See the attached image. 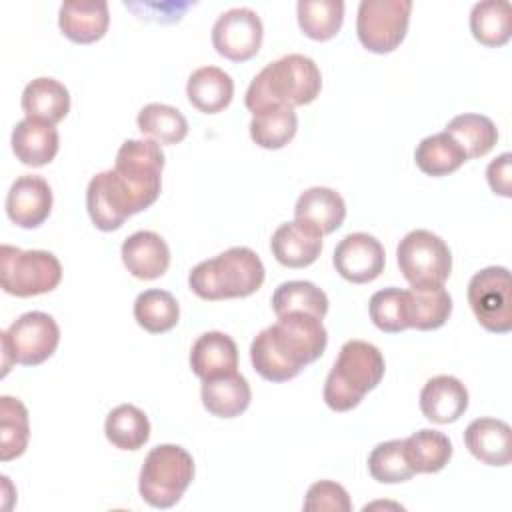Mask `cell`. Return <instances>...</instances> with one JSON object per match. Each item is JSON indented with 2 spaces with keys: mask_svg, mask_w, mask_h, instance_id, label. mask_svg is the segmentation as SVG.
Here are the masks:
<instances>
[{
  "mask_svg": "<svg viewBox=\"0 0 512 512\" xmlns=\"http://www.w3.org/2000/svg\"><path fill=\"white\" fill-rule=\"evenodd\" d=\"M328 344L320 318L304 312L278 316V322L260 330L250 344L254 370L268 382H286L316 362Z\"/></svg>",
  "mask_w": 512,
  "mask_h": 512,
  "instance_id": "cell-1",
  "label": "cell"
},
{
  "mask_svg": "<svg viewBox=\"0 0 512 512\" xmlns=\"http://www.w3.org/2000/svg\"><path fill=\"white\" fill-rule=\"evenodd\" d=\"M322 88L318 64L304 54H286L266 64L250 82L244 104L252 114L280 108L304 106L316 100Z\"/></svg>",
  "mask_w": 512,
  "mask_h": 512,
  "instance_id": "cell-2",
  "label": "cell"
},
{
  "mask_svg": "<svg viewBox=\"0 0 512 512\" xmlns=\"http://www.w3.org/2000/svg\"><path fill=\"white\" fill-rule=\"evenodd\" d=\"M264 274V264L254 250L234 246L196 264L188 274V286L202 300L244 298L262 286Z\"/></svg>",
  "mask_w": 512,
  "mask_h": 512,
  "instance_id": "cell-3",
  "label": "cell"
},
{
  "mask_svg": "<svg viewBox=\"0 0 512 512\" xmlns=\"http://www.w3.org/2000/svg\"><path fill=\"white\" fill-rule=\"evenodd\" d=\"M386 370L382 352L366 340H348L324 382V402L334 412L356 408L374 390Z\"/></svg>",
  "mask_w": 512,
  "mask_h": 512,
  "instance_id": "cell-4",
  "label": "cell"
},
{
  "mask_svg": "<svg viewBox=\"0 0 512 512\" xmlns=\"http://www.w3.org/2000/svg\"><path fill=\"white\" fill-rule=\"evenodd\" d=\"M194 478V460L178 444L152 448L140 468L138 490L144 502L154 508H172L184 496Z\"/></svg>",
  "mask_w": 512,
  "mask_h": 512,
  "instance_id": "cell-5",
  "label": "cell"
},
{
  "mask_svg": "<svg viewBox=\"0 0 512 512\" xmlns=\"http://www.w3.org/2000/svg\"><path fill=\"white\" fill-rule=\"evenodd\" d=\"M0 340L2 376H6L14 362L38 366L48 360L60 342V328L50 314L32 310L18 316L6 330H2Z\"/></svg>",
  "mask_w": 512,
  "mask_h": 512,
  "instance_id": "cell-6",
  "label": "cell"
},
{
  "mask_svg": "<svg viewBox=\"0 0 512 512\" xmlns=\"http://www.w3.org/2000/svg\"><path fill=\"white\" fill-rule=\"evenodd\" d=\"M62 280L60 260L48 250H20L4 244L0 248V282L4 292L28 298L52 292Z\"/></svg>",
  "mask_w": 512,
  "mask_h": 512,
  "instance_id": "cell-7",
  "label": "cell"
},
{
  "mask_svg": "<svg viewBox=\"0 0 512 512\" xmlns=\"http://www.w3.org/2000/svg\"><path fill=\"white\" fill-rule=\"evenodd\" d=\"M402 276L412 288L444 286L452 272V252L434 232L418 228L408 232L396 248Z\"/></svg>",
  "mask_w": 512,
  "mask_h": 512,
  "instance_id": "cell-8",
  "label": "cell"
},
{
  "mask_svg": "<svg viewBox=\"0 0 512 512\" xmlns=\"http://www.w3.org/2000/svg\"><path fill=\"white\" fill-rule=\"evenodd\" d=\"M164 152L158 142L150 138H134L122 142L116 152L114 172L130 190L138 212L152 206L162 188Z\"/></svg>",
  "mask_w": 512,
  "mask_h": 512,
  "instance_id": "cell-9",
  "label": "cell"
},
{
  "mask_svg": "<svg viewBox=\"0 0 512 512\" xmlns=\"http://www.w3.org/2000/svg\"><path fill=\"white\" fill-rule=\"evenodd\" d=\"M410 12V0H362L356 16L360 44L376 54L392 52L406 36Z\"/></svg>",
  "mask_w": 512,
  "mask_h": 512,
  "instance_id": "cell-10",
  "label": "cell"
},
{
  "mask_svg": "<svg viewBox=\"0 0 512 512\" xmlns=\"http://www.w3.org/2000/svg\"><path fill=\"white\" fill-rule=\"evenodd\" d=\"M510 272L504 266H488L468 282V304L476 320L490 332L506 334L512 330Z\"/></svg>",
  "mask_w": 512,
  "mask_h": 512,
  "instance_id": "cell-11",
  "label": "cell"
},
{
  "mask_svg": "<svg viewBox=\"0 0 512 512\" xmlns=\"http://www.w3.org/2000/svg\"><path fill=\"white\" fill-rule=\"evenodd\" d=\"M264 26L260 16L246 6L222 12L212 26V44L216 52L232 62H244L258 54Z\"/></svg>",
  "mask_w": 512,
  "mask_h": 512,
  "instance_id": "cell-12",
  "label": "cell"
},
{
  "mask_svg": "<svg viewBox=\"0 0 512 512\" xmlns=\"http://www.w3.org/2000/svg\"><path fill=\"white\" fill-rule=\"evenodd\" d=\"M86 208L92 224L102 232L120 228L132 214L138 212L130 190L114 168L92 176L86 188Z\"/></svg>",
  "mask_w": 512,
  "mask_h": 512,
  "instance_id": "cell-13",
  "label": "cell"
},
{
  "mask_svg": "<svg viewBox=\"0 0 512 512\" xmlns=\"http://www.w3.org/2000/svg\"><path fill=\"white\" fill-rule=\"evenodd\" d=\"M336 272L354 284L376 280L386 264V252L378 238L366 232L346 234L334 248L332 256Z\"/></svg>",
  "mask_w": 512,
  "mask_h": 512,
  "instance_id": "cell-14",
  "label": "cell"
},
{
  "mask_svg": "<svg viewBox=\"0 0 512 512\" xmlns=\"http://www.w3.org/2000/svg\"><path fill=\"white\" fill-rule=\"evenodd\" d=\"M52 210V190L42 176H18L6 194V214L20 228H38Z\"/></svg>",
  "mask_w": 512,
  "mask_h": 512,
  "instance_id": "cell-15",
  "label": "cell"
},
{
  "mask_svg": "<svg viewBox=\"0 0 512 512\" xmlns=\"http://www.w3.org/2000/svg\"><path fill=\"white\" fill-rule=\"evenodd\" d=\"M274 258L286 268H304L322 252V234L302 220L280 224L270 240Z\"/></svg>",
  "mask_w": 512,
  "mask_h": 512,
  "instance_id": "cell-16",
  "label": "cell"
},
{
  "mask_svg": "<svg viewBox=\"0 0 512 512\" xmlns=\"http://www.w3.org/2000/svg\"><path fill=\"white\" fill-rule=\"evenodd\" d=\"M110 24L106 0H66L58 10V26L62 34L76 44L100 40Z\"/></svg>",
  "mask_w": 512,
  "mask_h": 512,
  "instance_id": "cell-17",
  "label": "cell"
},
{
  "mask_svg": "<svg viewBox=\"0 0 512 512\" xmlns=\"http://www.w3.org/2000/svg\"><path fill=\"white\" fill-rule=\"evenodd\" d=\"M122 262L134 278H160L170 264V248L166 240L152 230H138L122 242Z\"/></svg>",
  "mask_w": 512,
  "mask_h": 512,
  "instance_id": "cell-18",
  "label": "cell"
},
{
  "mask_svg": "<svg viewBox=\"0 0 512 512\" xmlns=\"http://www.w3.org/2000/svg\"><path fill=\"white\" fill-rule=\"evenodd\" d=\"M468 408L466 386L450 374L430 378L420 390V410L436 424L456 422Z\"/></svg>",
  "mask_w": 512,
  "mask_h": 512,
  "instance_id": "cell-19",
  "label": "cell"
},
{
  "mask_svg": "<svg viewBox=\"0 0 512 512\" xmlns=\"http://www.w3.org/2000/svg\"><path fill=\"white\" fill-rule=\"evenodd\" d=\"M464 444L488 466H508L512 460V430L498 418H476L464 430Z\"/></svg>",
  "mask_w": 512,
  "mask_h": 512,
  "instance_id": "cell-20",
  "label": "cell"
},
{
  "mask_svg": "<svg viewBox=\"0 0 512 512\" xmlns=\"http://www.w3.org/2000/svg\"><path fill=\"white\" fill-rule=\"evenodd\" d=\"M190 368L202 380H214L236 372L238 348L236 342L218 330L204 332L196 338L190 350Z\"/></svg>",
  "mask_w": 512,
  "mask_h": 512,
  "instance_id": "cell-21",
  "label": "cell"
},
{
  "mask_svg": "<svg viewBox=\"0 0 512 512\" xmlns=\"http://www.w3.org/2000/svg\"><path fill=\"white\" fill-rule=\"evenodd\" d=\"M58 130L42 120L24 118L12 130V150L26 166H46L58 154Z\"/></svg>",
  "mask_w": 512,
  "mask_h": 512,
  "instance_id": "cell-22",
  "label": "cell"
},
{
  "mask_svg": "<svg viewBox=\"0 0 512 512\" xmlns=\"http://www.w3.org/2000/svg\"><path fill=\"white\" fill-rule=\"evenodd\" d=\"M346 218L344 198L326 186H312L304 190L294 206V220H302L316 228L322 236L332 234Z\"/></svg>",
  "mask_w": 512,
  "mask_h": 512,
  "instance_id": "cell-23",
  "label": "cell"
},
{
  "mask_svg": "<svg viewBox=\"0 0 512 512\" xmlns=\"http://www.w3.org/2000/svg\"><path fill=\"white\" fill-rule=\"evenodd\" d=\"M22 110L26 118L58 124L70 110L68 88L48 76L34 78L22 92Z\"/></svg>",
  "mask_w": 512,
  "mask_h": 512,
  "instance_id": "cell-24",
  "label": "cell"
},
{
  "mask_svg": "<svg viewBox=\"0 0 512 512\" xmlns=\"http://www.w3.org/2000/svg\"><path fill=\"white\" fill-rule=\"evenodd\" d=\"M186 96L196 110L204 114H216L230 104L234 96V82L222 68L202 66L190 74Z\"/></svg>",
  "mask_w": 512,
  "mask_h": 512,
  "instance_id": "cell-25",
  "label": "cell"
},
{
  "mask_svg": "<svg viewBox=\"0 0 512 512\" xmlns=\"http://www.w3.org/2000/svg\"><path fill=\"white\" fill-rule=\"evenodd\" d=\"M202 404L204 408L218 418L240 416L252 400V390L248 380L238 374H226L214 380H202Z\"/></svg>",
  "mask_w": 512,
  "mask_h": 512,
  "instance_id": "cell-26",
  "label": "cell"
},
{
  "mask_svg": "<svg viewBox=\"0 0 512 512\" xmlns=\"http://www.w3.org/2000/svg\"><path fill=\"white\" fill-rule=\"evenodd\" d=\"M452 312V298L444 286L404 290L406 326L416 330L440 328Z\"/></svg>",
  "mask_w": 512,
  "mask_h": 512,
  "instance_id": "cell-27",
  "label": "cell"
},
{
  "mask_svg": "<svg viewBox=\"0 0 512 512\" xmlns=\"http://www.w3.org/2000/svg\"><path fill=\"white\" fill-rule=\"evenodd\" d=\"M404 456L414 474L440 472L452 458V442L444 432L422 428L404 438Z\"/></svg>",
  "mask_w": 512,
  "mask_h": 512,
  "instance_id": "cell-28",
  "label": "cell"
},
{
  "mask_svg": "<svg viewBox=\"0 0 512 512\" xmlns=\"http://www.w3.org/2000/svg\"><path fill=\"white\" fill-rule=\"evenodd\" d=\"M472 36L490 48L502 46L512 34V8L506 0H482L470 10Z\"/></svg>",
  "mask_w": 512,
  "mask_h": 512,
  "instance_id": "cell-29",
  "label": "cell"
},
{
  "mask_svg": "<svg viewBox=\"0 0 512 512\" xmlns=\"http://www.w3.org/2000/svg\"><path fill=\"white\" fill-rule=\"evenodd\" d=\"M414 160L424 174L446 176L458 170L468 158L450 134L436 132L420 140L414 152Z\"/></svg>",
  "mask_w": 512,
  "mask_h": 512,
  "instance_id": "cell-30",
  "label": "cell"
},
{
  "mask_svg": "<svg viewBox=\"0 0 512 512\" xmlns=\"http://www.w3.org/2000/svg\"><path fill=\"white\" fill-rule=\"evenodd\" d=\"M446 134H450L458 146L464 150L466 158H480L486 156L496 140L498 130L496 124L484 114H458L446 124Z\"/></svg>",
  "mask_w": 512,
  "mask_h": 512,
  "instance_id": "cell-31",
  "label": "cell"
},
{
  "mask_svg": "<svg viewBox=\"0 0 512 512\" xmlns=\"http://www.w3.org/2000/svg\"><path fill=\"white\" fill-rule=\"evenodd\" d=\"M104 432L110 444L120 450H138L150 438L148 416L134 404L112 408L104 422Z\"/></svg>",
  "mask_w": 512,
  "mask_h": 512,
  "instance_id": "cell-32",
  "label": "cell"
},
{
  "mask_svg": "<svg viewBox=\"0 0 512 512\" xmlns=\"http://www.w3.org/2000/svg\"><path fill=\"white\" fill-rule=\"evenodd\" d=\"M272 308L276 316L304 312L322 320L328 312V296L308 280H288L274 290Z\"/></svg>",
  "mask_w": 512,
  "mask_h": 512,
  "instance_id": "cell-33",
  "label": "cell"
},
{
  "mask_svg": "<svg viewBox=\"0 0 512 512\" xmlns=\"http://www.w3.org/2000/svg\"><path fill=\"white\" fill-rule=\"evenodd\" d=\"M138 130L158 144H178L188 134V122L184 114L170 106L152 102L138 112Z\"/></svg>",
  "mask_w": 512,
  "mask_h": 512,
  "instance_id": "cell-34",
  "label": "cell"
},
{
  "mask_svg": "<svg viewBox=\"0 0 512 512\" xmlns=\"http://www.w3.org/2000/svg\"><path fill=\"white\" fill-rule=\"evenodd\" d=\"M250 138L266 150L284 148L298 130V116L294 108L280 106L270 108L258 114H252L250 120Z\"/></svg>",
  "mask_w": 512,
  "mask_h": 512,
  "instance_id": "cell-35",
  "label": "cell"
},
{
  "mask_svg": "<svg viewBox=\"0 0 512 512\" xmlns=\"http://www.w3.org/2000/svg\"><path fill=\"white\" fill-rule=\"evenodd\" d=\"M136 322L152 334L172 330L180 318V306L168 290H144L134 300Z\"/></svg>",
  "mask_w": 512,
  "mask_h": 512,
  "instance_id": "cell-36",
  "label": "cell"
},
{
  "mask_svg": "<svg viewBox=\"0 0 512 512\" xmlns=\"http://www.w3.org/2000/svg\"><path fill=\"white\" fill-rule=\"evenodd\" d=\"M300 30L312 40H330L338 34L344 20L342 0H300L296 4Z\"/></svg>",
  "mask_w": 512,
  "mask_h": 512,
  "instance_id": "cell-37",
  "label": "cell"
},
{
  "mask_svg": "<svg viewBox=\"0 0 512 512\" xmlns=\"http://www.w3.org/2000/svg\"><path fill=\"white\" fill-rule=\"evenodd\" d=\"M30 426L26 406L12 396L0 398V460L8 462L24 454Z\"/></svg>",
  "mask_w": 512,
  "mask_h": 512,
  "instance_id": "cell-38",
  "label": "cell"
},
{
  "mask_svg": "<svg viewBox=\"0 0 512 512\" xmlns=\"http://www.w3.org/2000/svg\"><path fill=\"white\" fill-rule=\"evenodd\" d=\"M368 470L376 482L396 484L406 482L414 476V470L404 456V440H386L372 448L368 456Z\"/></svg>",
  "mask_w": 512,
  "mask_h": 512,
  "instance_id": "cell-39",
  "label": "cell"
},
{
  "mask_svg": "<svg viewBox=\"0 0 512 512\" xmlns=\"http://www.w3.org/2000/svg\"><path fill=\"white\" fill-rule=\"evenodd\" d=\"M370 320L382 332H402L406 330V316H404V290L390 286L374 292L368 302Z\"/></svg>",
  "mask_w": 512,
  "mask_h": 512,
  "instance_id": "cell-40",
  "label": "cell"
},
{
  "mask_svg": "<svg viewBox=\"0 0 512 512\" xmlns=\"http://www.w3.org/2000/svg\"><path fill=\"white\" fill-rule=\"evenodd\" d=\"M304 510L306 512H350L352 502L344 486L332 482V480H320L314 482L304 500Z\"/></svg>",
  "mask_w": 512,
  "mask_h": 512,
  "instance_id": "cell-41",
  "label": "cell"
},
{
  "mask_svg": "<svg viewBox=\"0 0 512 512\" xmlns=\"http://www.w3.org/2000/svg\"><path fill=\"white\" fill-rule=\"evenodd\" d=\"M510 176H512V156H510V152L500 154L486 168V178H488V184H490L492 192L500 194V196H506V198L512 196V178Z\"/></svg>",
  "mask_w": 512,
  "mask_h": 512,
  "instance_id": "cell-42",
  "label": "cell"
}]
</instances>
